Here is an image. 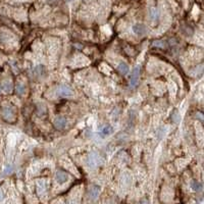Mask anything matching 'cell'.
<instances>
[{
    "mask_svg": "<svg viewBox=\"0 0 204 204\" xmlns=\"http://www.w3.org/2000/svg\"><path fill=\"white\" fill-rule=\"evenodd\" d=\"M0 116L7 122H13L16 120V114L11 106H1L0 107Z\"/></svg>",
    "mask_w": 204,
    "mask_h": 204,
    "instance_id": "6da1fadb",
    "label": "cell"
},
{
    "mask_svg": "<svg viewBox=\"0 0 204 204\" xmlns=\"http://www.w3.org/2000/svg\"><path fill=\"white\" fill-rule=\"evenodd\" d=\"M139 78H140V67H136L133 69L132 76H131V80H130L131 87H136L139 82Z\"/></svg>",
    "mask_w": 204,
    "mask_h": 204,
    "instance_id": "7a4b0ae2",
    "label": "cell"
},
{
    "mask_svg": "<svg viewBox=\"0 0 204 204\" xmlns=\"http://www.w3.org/2000/svg\"><path fill=\"white\" fill-rule=\"evenodd\" d=\"M58 93H59V95L62 97H71L73 95L72 88L68 87L67 85H61L58 88Z\"/></svg>",
    "mask_w": 204,
    "mask_h": 204,
    "instance_id": "3957f363",
    "label": "cell"
},
{
    "mask_svg": "<svg viewBox=\"0 0 204 204\" xmlns=\"http://www.w3.org/2000/svg\"><path fill=\"white\" fill-rule=\"evenodd\" d=\"M53 126H54V128L57 130H62L65 128V126H67V120L62 116H57L54 118V121H53Z\"/></svg>",
    "mask_w": 204,
    "mask_h": 204,
    "instance_id": "277c9868",
    "label": "cell"
},
{
    "mask_svg": "<svg viewBox=\"0 0 204 204\" xmlns=\"http://www.w3.org/2000/svg\"><path fill=\"white\" fill-rule=\"evenodd\" d=\"M55 178H56L57 183H59V184H64V183L67 182V180H68V174L65 173V171L61 170V169H58V170L56 171Z\"/></svg>",
    "mask_w": 204,
    "mask_h": 204,
    "instance_id": "5b68a950",
    "label": "cell"
},
{
    "mask_svg": "<svg viewBox=\"0 0 204 204\" xmlns=\"http://www.w3.org/2000/svg\"><path fill=\"white\" fill-rule=\"evenodd\" d=\"M133 31L135 32V34H136V35H138V36H143V35L146 34L147 29H146V27L144 26V24H135V26L133 27Z\"/></svg>",
    "mask_w": 204,
    "mask_h": 204,
    "instance_id": "8992f818",
    "label": "cell"
},
{
    "mask_svg": "<svg viewBox=\"0 0 204 204\" xmlns=\"http://www.w3.org/2000/svg\"><path fill=\"white\" fill-rule=\"evenodd\" d=\"M117 68H118V71H120V72L122 73V75H126V73L129 72V65H128V63L124 62V61L120 62Z\"/></svg>",
    "mask_w": 204,
    "mask_h": 204,
    "instance_id": "52a82bcc",
    "label": "cell"
},
{
    "mask_svg": "<svg viewBox=\"0 0 204 204\" xmlns=\"http://www.w3.org/2000/svg\"><path fill=\"white\" fill-rule=\"evenodd\" d=\"M1 88L4 90V92L5 93H10L12 91V83L10 81H4L3 83H2V86H1Z\"/></svg>",
    "mask_w": 204,
    "mask_h": 204,
    "instance_id": "ba28073f",
    "label": "cell"
},
{
    "mask_svg": "<svg viewBox=\"0 0 204 204\" xmlns=\"http://www.w3.org/2000/svg\"><path fill=\"white\" fill-rule=\"evenodd\" d=\"M99 192H100V189L98 187H92L89 191V195L92 199H96L97 196L99 195Z\"/></svg>",
    "mask_w": 204,
    "mask_h": 204,
    "instance_id": "9c48e42d",
    "label": "cell"
},
{
    "mask_svg": "<svg viewBox=\"0 0 204 204\" xmlns=\"http://www.w3.org/2000/svg\"><path fill=\"white\" fill-rule=\"evenodd\" d=\"M149 14H150V19L151 20H153V22H155V20H157L158 19V10L157 9H155V8H150V10H149Z\"/></svg>",
    "mask_w": 204,
    "mask_h": 204,
    "instance_id": "30bf717a",
    "label": "cell"
},
{
    "mask_svg": "<svg viewBox=\"0 0 204 204\" xmlns=\"http://www.w3.org/2000/svg\"><path fill=\"white\" fill-rule=\"evenodd\" d=\"M24 92H26V86L23 83H18V85H16V93L19 95H24Z\"/></svg>",
    "mask_w": 204,
    "mask_h": 204,
    "instance_id": "8fae6325",
    "label": "cell"
},
{
    "mask_svg": "<svg viewBox=\"0 0 204 204\" xmlns=\"http://www.w3.org/2000/svg\"><path fill=\"white\" fill-rule=\"evenodd\" d=\"M97 158H98V155L97 154H91L89 157V164L91 166L96 165V163H98L99 161H97Z\"/></svg>",
    "mask_w": 204,
    "mask_h": 204,
    "instance_id": "7c38bea8",
    "label": "cell"
},
{
    "mask_svg": "<svg viewBox=\"0 0 204 204\" xmlns=\"http://www.w3.org/2000/svg\"><path fill=\"white\" fill-rule=\"evenodd\" d=\"M110 133H112V128H111V126H107L101 131V136H106V135H109Z\"/></svg>",
    "mask_w": 204,
    "mask_h": 204,
    "instance_id": "4fadbf2b",
    "label": "cell"
},
{
    "mask_svg": "<svg viewBox=\"0 0 204 204\" xmlns=\"http://www.w3.org/2000/svg\"><path fill=\"white\" fill-rule=\"evenodd\" d=\"M37 187H38V191L40 192H42L43 190H45V187H46V183H45L44 181H39L38 183H37Z\"/></svg>",
    "mask_w": 204,
    "mask_h": 204,
    "instance_id": "5bb4252c",
    "label": "cell"
},
{
    "mask_svg": "<svg viewBox=\"0 0 204 204\" xmlns=\"http://www.w3.org/2000/svg\"><path fill=\"white\" fill-rule=\"evenodd\" d=\"M201 188H202V186L200 185L198 182L192 183V189H193L194 191H200V190H201Z\"/></svg>",
    "mask_w": 204,
    "mask_h": 204,
    "instance_id": "9a60e30c",
    "label": "cell"
},
{
    "mask_svg": "<svg viewBox=\"0 0 204 204\" xmlns=\"http://www.w3.org/2000/svg\"><path fill=\"white\" fill-rule=\"evenodd\" d=\"M153 46H158V47H164V44H163L162 41H156V42L153 43Z\"/></svg>",
    "mask_w": 204,
    "mask_h": 204,
    "instance_id": "2e32d148",
    "label": "cell"
},
{
    "mask_svg": "<svg viewBox=\"0 0 204 204\" xmlns=\"http://www.w3.org/2000/svg\"><path fill=\"white\" fill-rule=\"evenodd\" d=\"M3 199V194H2V192H1V190H0V201Z\"/></svg>",
    "mask_w": 204,
    "mask_h": 204,
    "instance_id": "e0dca14e",
    "label": "cell"
},
{
    "mask_svg": "<svg viewBox=\"0 0 204 204\" xmlns=\"http://www.w3.org/2000/svg\"><path fill=\"white\" fill-rule=\"evenodd\" d=\"M1 89H2V88H1V86H0V94H1Z\"/></svg>",
    "mask_w": 204,
    "mask_h": 204,
    "instance_id": "ac0fdd59",
    "label": "cell"
}]
</instances>
